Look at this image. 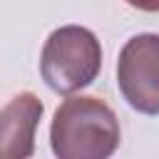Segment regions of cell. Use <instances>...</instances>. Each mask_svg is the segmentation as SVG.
<instances>
[{"label":"cell","mask_w":159,"mask_h":159,"mask_svg":"<svg viewBox=\"0 0 159 159\" xmlns=\"http://www.w3.org/2000/svg\"><path fill=\"white\" fill-rule=\"evenodd\" d=\"M119 119L97 97H67L52 117L50 147L60 159H107L119 147Z\"/></svg>","instance_id":"1"},{"label":"cell","mask_w":159,"mask_h":159,"mask_svg":"<svg viewBox=\"0 0 159 159\" xmlns=\"http://www.w3.org/2000/svg\"><path fill=\"white\" fill-rule=\"evenodd\" d=\"M102 70V47L92 30L65 25L50 32L40 55V75L57 94H75L89 87Z\"/></svg>","instance_id":"2"},{"label":"cell","mask_w":159,"mask_h":159,"mask_svg":"<svg viewBox=\"0 0 159 159\" xmlns=\"http://www.w3.org/2000/svg\"><path fill=\"white\" fill-rule=\"evenodd\" d=\"M117 87L142 114H159V35L142 32L127 40L117 60Z\"/></svg>","instance_id":"3"},{"label":"cell","mask_w":159,"mask_h":159,"mask_svg":"<svg viewBox=\"0 0 159 159\" xmlns=\"http://www.w3.org/2000/svg\"><path fill=\"white\" fill-rule=\"evenodd\" d=\"M42 102L32 92L15 94L0 112V154L27 159L35 152V129L42 119Z\"/></svg>","instance_id":"4"},{"label":"cell","mask_w":159,"mask_h":159,"mask_svg":"<svg viewBox=\"0 0 159 159\" xmlns=\"http://www.w3.org/2000/svg\"><path fill=\"white\" fill-rule=\"evenodd\" d=\"M124 2L142 12H159V0H124Z\"/></svg>","instance_id":"5"}]
</instances>
